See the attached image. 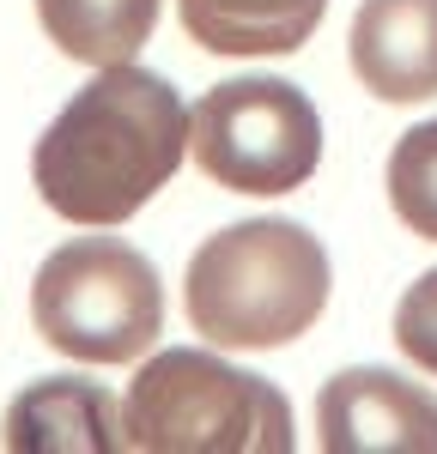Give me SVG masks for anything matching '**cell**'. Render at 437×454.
I'll return each mask as SVG.
<instances>
[{"label":"cell","mask_w":437,"mask_h":454,"mask_svg":"<svg viewBox=\"0 0 437 454\" xmlns=\"http://www.w3.org/2000/svg\"><path fill=\"white\" fill-rule=\"evenodd\" d=\"M316 442L328 454H437V394L395 370H340L316 394Z\"/></svg>","instance_id":"cell-6"},{"label":"cell","mask_w":437,"mask_h":454,"mask_svg":"<svg viewBox=\"0 0 437 454\" xmlns=\"http://www.w3.org/2000/svg\"><path fill=\"white\" fill-rule=\"evenodd\" d=\"M31 321L61 357L134 364L164 333V285L134 243L73 237L36 267Z\"/></svg>","instance_id":"cell-4"},{"label":"cell","mask_w":437,"mask_h":454,"mask_svg":"<svg viewBox=\"0 0 437 454\" xmlns=\"http://www.w3.org/2000/svg\"><path fill=\"white\" fill-rule=\"evenodd\" d=\"M49 43L85 67H122L146 49L158 25V0H36Z\"/></svg>","instance_id":"cell-10"},{"label":"cell","mask_w":437,"mask_h":454,"mask_svg":"<svg viewBox=\"0 0 437 454\" xmlns=\"http://www.w3.org/2000/svg\"><path fill=\"white\" fill-rule=\"evenodd\" d=\"M188 152V109L158 73L104 67L43 128L31 176L43 207L68 224H128L177 176Z\"/></svg>","instance_id":"cell-1"},{"label":"cell","mask_w":437,"mask_h":454,"mask_svg":"<svg viewBox=\"0 0 437 454\" xmlns=\"http://www.w3.org/2000/svg\"><path fill=\"white\" fill-rule=\"evenodd\" d=\"M328 248L291 218H250L195 248L182 303L207 346L274 351L328 309Z\"/></svg>","instance_id":"cell-2"},{"label":"cell","mask_w":437,"mask_h":454,"mask_svg":"<svg viewBox=\"0 0 437 454\" xmlns=\"http://www.w3.org/2000/svg\"><path fill=\"white\" fill-rule=\"evenodd\" d=\"M122 449L134 454H291L286 394L213 351H158L122 400Z\"/></svg>","instance_id":"cell-3"},{"label":"cell","mask_w":437,"mask_h":454,"mask_svg":"<svg viewBox=\"0 0 437 454\" xmlns=\"http://www.w3.org/2000/svg\"><path fill=\"white\" fill-rule=\"evenodd\" d=\"M395 346L437 376V273L407 285V297L395 303Z\"/></svg>","instance_id":"cell-12"},{"label":"cell","mask_w":437,"mask_h":454,"mask_svg":"<svg viewBox=\"0 0 437 454\" xmlns=\"http://www.w3.org/2000/svg\"><path fill=\"white\" fill-rule=\"evenodd\" d=\"M188 152L231 194H291L322 164V115L286 79H225L188 109Z\"/></svg>","instance_id":"cell-5"},{"label":"cell","mask_w":437,"mask_h":454,"mask_svg":"<svg viewBox=\"0 0 437 454\" xmlns=\"http://www.w3.org/2000/svg\"><path fill=\"white\" fill-rule=\"evenodd\" d=\"M389 207L413 237L437 243V121H419L395 140V152H389Z\"/></svg>","instance_id":"cell-11"},{"label":"cell","mask_w":437,"mask_h":454,"mask_svg":"<svg viewBox=\"0 0 437 454\" xmlns=\"http://www.w3.org/2000/svg\"><path fill=\"white\" fill-rule=\"evenodd\" d=\"M0 442L12 454H115L122 406L85 376H49L6 406Z\"/></svg>","instance_id":"cell-8"},{"label":"cell","mask_w":437,"mask_h":454,"mask_svg":"<svg viewBox=\"0 0 437 454\" xmlns=\"http://www.w3.org/2000/svg\"><path fill=\"white\" fill-rule=\"evenodd\" d=\"M177 12L207 55H291L316 36L328 0H177Z\"/></svg>","instance_id":"cell-9"},{"label":"cell","mask_w":437,"mask_h":454,"mask_svg":"<svg viewBox=\"0 0 437 454\" xmlns=\"http://www.w3.org/2000/svg\"><path fill=\"white\" fill-rule=\"evenodd\" d=\"M353 73L383 104L437 98V0H364L353 19Z\"/></svg>","instance_id":"cell-7"}]
</instances>
